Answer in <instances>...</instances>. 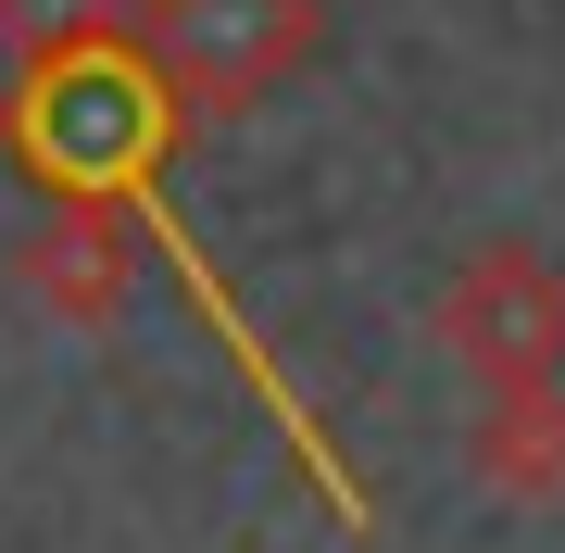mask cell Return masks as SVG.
<instances>
[{"label":"cell","instance_id":"cell-1","mask_svg":"<svg viewBox=\"0 0 565 553\" xmlns=\"http://www.w3.org/2000/svg\"><path fill=\"white\" fill-rule=\"evenodd\" d=\"M315 51H327V0H139L126 13V63L177 126H226L277 102Z\"/></svg>","mask_w":565,"mask_h":553},{"label":"cell","instance_id":"cell-2","mask_svg":"<svg viewBox=\"0 0 565 553\" xmlns=\"http://www.w3.org/2000/svg\"><path fill=\"white\" fill-rule=\"evenodd\" d=\"M427 328H440V352L478 390H541V377H565V265L527 240H478L440 277Z\"/></svg>","mask_w":565,"mask_h":553},{"label":"cell","instance_id":"cell-3","mask_svg":"<svg viewBox=\"0 0 565 553\" xmlns=\"http://www.w3.org/2000/svg\"><path fill=\"white\" fill-rule=\"evenodd\" d=\"M139 202H102V189H51L39 226L13 240V289L51 302L63 328H114L126 289H139Z\"/></svg>","mask_w":565,"mask_h":553},{"label":"cell","instance_id":"cell-4","mask_svg":"<svg viewBox=\"0 0 565 553\" xmlns=\"http://www.w3.org/2000/svg\"><path fill=\"white\" fill-rule=\"evenodd\" d=\"M490 503H565V377L541 390H478V428H465Z\"/></svg>","mask_w":565,"mask_h":553},{"label":"cell","instance_id":"cell-5","mask_svg":"<svg viewBox=\"0 0 565 553\" xmlns=\"http://www.w3.org/2000/svg\"><path fill=\"white\" fill-rule=\"evenodd\" d=\"M114 39H126V0H0V63H13V88L63 76V63H88Z\"/></svg>","mask_w":565,"mask_h":553}]
</instances>
